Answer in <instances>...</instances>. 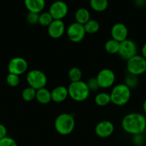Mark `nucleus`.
<instances>
[{
	"label": "nucleus",
	"mask_w": 146,
	"mask_h": 146,
	"mask_svg": "<svg viewBox=\"0 0 146 146\" xmlns=\"http://www.w3.org/2000/svg\"><path fill=\"white\" fill-rule=\"evenodd\" d=\"M121 126L125 132L132 135L143 134L146 130V118L139 113H130L123 117Z\"/></svg>",
	"instance_id": "1"
},
{
	"label": "nucleus",
	"mask_w": 146,
	"mask_h": 146,
	"mask_svg": "<svg viewBox=\"0 0 146 146\" xmlns=\"http://www.w3.org/2000/svg\"><path fill=\"white\" fill-rule=\"evenodd\" d=\"M54 126L56 131L60 135H70L75 128V120L72 114L63 113L55 118Z\"/></svg>",
	"instance_id": "2"
},
{
	"label": "nucleus",
	"mask_w": 146,
	"mask_h": 146,
	"mask_svg": "<svg viewBox=\"0 0 146 146\" xmlns=\"http://www.w3.org/2000/svg\"><path fill=\"white\" fill-rule=\"evenodd\" d=\"M111 103L117 106L126 105L131 98V90L124 84H116L110 94Z\"/></svg>",
	"instance_id": "3"
},
{
	"label": "nucleus",
	"mask_w": 146,
	"mask_h": 146,
	"mask_svg": "<svg viewBox=\"0 0 146 146\" xmlns=\"http://www.w3.org/2000/svg\"><path fill=\"white\" fill-rule=\"evenodd\" d=\"M69 97L77 102L86 101L90 96V91L86 82L83 81L71 82L67 87Z\"/></svg>",
	"instance_id": "4"
},
{
	"label": "nucleus",
	"mask_w": 146,
	"mask_h": 146,
	"mask_svg": "<svg viewBox=\"0 0 146 146\" xmlns=\"http://www.w3.org/2000/svg\"><path fill=\"white\" fill-rule=\"evenodd\" d=\"M29 86L35 90L45 88L47 84V78L44 72L38 69H33L28 71L26 76Z\"/></svg>",
	"instance_id": "5"
},
{
	"label": "nucleus",
	"mask_w": 146,
	"mask_h": 146,
	"mask_svg": "<svg viewBox=\"0 0 146 146\" xmlns=\"http://www.w3.org/2000/svg\"><path fill=\"white\" fill-rule=\"evenodd\" d=\"M128 74L139 76L146 72V59L141 55L134 56L127 61L126 64Z\"/></svg>",
	"instance_id": "6"
},
{
	"label": "nucleus",
	"mask_w": 146,
	"mask_h": 146,
	"mask_svg": "<svg viewBox=\"0 0 146 146\" xmlns=\"http://www.w3.org/2000/svg\"><path fill=\"white\" fill-rule=\"evenodd\" d=\"M137 46L133 40L127 38L120 43V48L117 54L122 59L127 61L134 56L137 55Z\"/></svg>",
	"instance_id": "7"
},
{
	"label": "nucleus",
	"mask_w": 146,
	"mask_h": 146,
	"mask_svg": "<svg viewBox=\"0 0 146 146\" xmlns=\"http://www.w3.org/2000/svg\"><path fill=\"white\" fill-rule=\"evenodd\" d=\"M67 36L70 41L73 43H79L82 41L86 35L84 25L77 22L70 24L66 30Z\"/></svg>",
	"instance_id": "8"
},
{
	"label": "nucleus",
	"mask_w": 146,
	"mask_h": 146,
	"mask_svg": "<svg viewBox=\"0 0 146 146\" xmlns=\"http://www.w3.org/2000/svg\"><path fill=\"white\" fill-rule=\"evenodd\" d=\"M96 78L100 88H109L113 86L115 82V74L110 68H102L99 71Z\"/></svg>",
	"instance_id": "9"
},
{
	"label": "nucleus",
	"mask_w": 146,
	"mask_h": 146,
	"mask_svg": "<svg viewBox=\"0 0 146 146\" xmlns=\"http://www.w3.org/2000/svg\"><path fill=\"white\" fill-rule=\"evenodd\" d=\"M7 68L9 74L20 76L27 72L28 69V63L22 57L15 56L9 61Z\"/></svg>",
	"instance_id": "10"
},
{
	"label": "nucleus",
	"mask_w": 146,
	"mask_h": 146,
	"mask_svg": "<svg viewBox=\"0 0 146 146\" xmlns=\"http://www.w3.org/2000/svg\"><path fill=\"white\" fill-rule=\"evenodd\" d=\"M68 10L67 3L62 0H57L52 3L49 9V12L54 19L62 20L68 14Z\"/></svg>",
	"instance_id": "11"
},
{
	"label": "nucleus",
	"mask_w": 146,
	"mask_h": 146,
	"mask_svg": "<svg viewBox=\"0 0 146 146\" xmlns=\"http://www.w3.org/2000/svg\"><path fill=\"white\" fill-rule=\"evenodd\" d=\"M115 126L111 121H102L96 125L94 133L99 138H106L112 135L114 133Z\"/></svg>",
	"instance_id": "12"
},
{
	"label": "nucleus",
	"mask_w": 146,
	"mask_h": 146,
	"mask_svg": "<svg viewBox=\"0 0 146 146\" xmlns=\"http://www.w3.org/2000/svg\"><path fill=\"white\" fill-rule=\"evenodd\" d=\"M65 32V24L62 20L54 19L47 27V34L51 38H59Z\"/></svg>",
	"instance_id": "13"
},
{
	"label": "nucleus",
	"mask_w": 146,
	"mask_h": 146,
	"mask_svg": "<svg viewBox=\"0 0 146 146\" xmlns=\"http://www.w3.org/2000/svg\"><path fill=\"white\" fill-rule=\"evenodd\" d=\"M110 34L113 39L116 40L118 42H122L127 39L128 35V29L125 24L121 22L115 23L112 27Z\"/></svg>",
	"instance_id": "14"
},
{
	"label": "nucleus",
	"mask_w": 146,
	"mask_h": 146,
	"mask_svg": "<svg viewBox=\"0 0 146 146\" xmlns=\"http://www.w3.org/2000/svg\"><path fill=\"white\" fill-rule=\"evenodd\" d=\"M52 101L54 103H62L69 97L68 89L64 86H58L51 91Z\"/></svg>",
	"instance_id": "15"
},
{
	"label": "nucleus",
	"mask_w": 146,
	"mask_h": 146,
	"mask_svg": "<svg viewBox=\"0 0 146 146\" xmlns=\"http://www.w3.org/2000/svg\"><path fill=\"white\" fill-rule=\"evenodd\" d=\"M26 8L30 12L41 13L45 7V0H24Z\"/></svg>",
	"instance_id": "16"
},
{
	"label": "nucleus",
	"mask_w": 146,
	"mask_h": 146,
	"mask_svg": "<svg viewBox=\"0 0 146 146\" xmlns=\"http://www.w3.org/2000/svg\"><path fill=\"white\" fill-rule=\"evenodd\" d=\"M37 102L42 105L50 104L52 101L51 91L46 88H42L37 90L36 92V98Z\"/></svg>",
	"instance_id": "17"
},
{
	"label": "nucleus",
	"mask_w": 146,
	"mask_h": 146,
	"mask_svg": "<svg viewBox=\"0 0 146 146\" xmlns=\"http://www.w3.org/2000/svg\"><path fill=\"white\" fill-rule=\"evenodd\" d=\"M74 18H75L76 22L84 25L90 19V13L87 9L81 7L75 11Z\"/></svg>",
	"instance_id": "18"
},
{
	"label": "nucleus",
	"mask_w": 146,
	"mask_h": 146,
	"mask_svg": "<svg viewBox=\"0 0 146 146\" xmlns=\"http://www.w3.org/2000/svg\"><path fill=\"white\" fill-rule=\"evenodd\" d=\"M94 102L98 106H106L111 103L110 94L105 92L98 93L94 97Z\"/></svg>",
	"instance_id": "19"
},
{
	"label": "nucleus",
	"mask_w": 146,
	"mask_h": 146,
	"mask_svg": "<svg viewBox=\"0 0 146 146\" xmlns=\"http://www.w3.org/2000/svg\"><path fill=\"white\" fill-rule=\"evenodd\" d=\"M120 48V42L116 40L109 39L104 44V50L110 54H115L118 53Z\"/></svg>",
	"instance_id": "20"
},
{
	"label": "nucleus",
	"mask_w": 146,
	"mask_h": 146,
	"mask_svg": "<svg viewBox=\"0 0 146 146\" xmlns=\"http://www.w3.org/2000/svg\"><path fill=\"white\" fill-rule=\"evenodd\" d=\"M84 27L86 34H94L99 31L100 26L97 20L90 19L85 24H84Z\"/></svg>",
	"instance_id": "21"
},
{
	"label": "nucleus",
	"mask_w": 146,
	"mask_h": 146,
	"mask_svg": "<svg viewBox=\"0 0 146 146\" xmlns=\"http://www.w3.org/2000/svg\"><path fill=\"white\" fill-rule=\"evenodd\" d=\"M90 5L96 11H103L108 7V0H90Z\"/></svg>",
	"instance_id": "22"
},
{
	"label": "nucleus",
	"mask_w": 146,
	"mask_h": 146,
	"mask_svg": "<svg viewBox=\"0 0 146 146\" xmlns=\"http://www.w3.org/2000/svg\"><path fill=\"white\" fill-rule=\"evenodd\" d=\"M123 84H125L130 90L134 89V88H137L139 84L138 76L133 75V74H127L125 77Z\"/></svg>",
	"instance_id": "23"
},
{
	"label": "nucleus",
	"mask_w": 146,
	"mask_h": 146,
	"mask_svg": "<svg viewBox=\"0 0 146 146\" xmlns=\"http://www.w3.org/2000/svg\"><path fill=\"white\" fill-rule=\"evenodd\" d=\"M36 92L37 90L29 86L24 88L21 92V98L24 101L27 102H31L36 98Z\"/></svg>",
	"instance_id": "24"
},
{
	"label": "nucleus",
	"mask_w": 146,
	"mask_h": 146,
	"mask_svg": "<svg viewBox=\"0 0 146 146\" xmlns=\"http://www.w3.org/2000/svg\"><path fill=\"white\" fill-rule=\"evenodd\" d=\"M68 78L71 82L81 81L82 77V73L81 69L78 67H72L68 71Z\"/></svg>",
	"instance_id": "25"
},
{
	"label": "nucleus",
	"mask_w": 146,
	"mask_h": 146,
	"mask_svg": "<svg viewBox=\"0 0 146 146\" xmlns=\"http://www.w3.org/2000/svg\"><path fill=\"white\" fill-rule=\"evenodd\" d=\"M54 20L49 11H43L40 13L39 16V24L43 27H48L52 21Z\"/></svg>",
	"instance_id": "26"
},
{
	"label": "nucleus",
	"mask_w": 146,
	"mask_h": 146,
	"mask_svg": "<svg viewBox=\"0 0 146 146\" xmlns=\"http://www.w3.org/2000/svg\"><path fill=\"white\" fill-rule=\"evenodd\" d=\"M7 83L9 86L11 87H17L18 86L20 83L19 76L16 75L14 74H9L7 76Z\"/></svg>",
	"instance_id": "27"
},
{
	"label": "nucleus",
	"mask_w": 146,
	"mask_h": 146,
	"mask_svg": "<svg viewBox=\"0 0 146 146\" xmlns=\"http://www.w3.org/2000/svg\"><path fill=\"white\" fill-rule=\"evenodd\" d=\"M39 16H40L39 13L29 11L27 15V22L31 25H35V24H39Z\"/></svg>",
	"instance_id": "28"
},
{
	"label": "nucleus",
	"mask_w": 146,
	"mask_h": 146,
	"mask_svg": "<svg viewBox=\"0 0 146 146\" xmlns=\"http://www.w3.org/2000/svg\"><path fill=\"white\" fill-rule=\"evenodd\" d=\"M87 86H88L89 89L90 91H95L100 88L99 86L98 82H97V80L96 78V77H92L88 79V81L86 82Z\"/></svg>",
	"instance_id": "29"
},
{
	"label": "nucleus",
	"mask_w": 146,
	"mask_h": 146,
	"mask_svg": "<svg viewBox=\"0 0 146 146\" xmlns=\"http://www.w3.org/2000/svg\"><path fill=\"white\" fill-rule=\"evenodd\" d=\"M0 146H17V143L14 139L9 136L0 140Z\"/></svg>",
	"instance_id": "30"
},
{
	"label": "nucleus",
	"mask_w": 146,
	"mask_h": 146,
	"mask_svg": "<svg viewBox=\"0 0 146 146\" xmlns=\"http://www.w3.org/2000/svg\"><path fill=\"white\" fill-rule=\"evenodd\" d=\"M133 142L134 145L136 146H140L144 143V136L143 134H138V135H133Z\"/></svg>",
	"instance_id": "31"
},
{
	"label": "nucleus",
	"mask_w": 146,
	"mask_h": 146,
	"mask_svg": "<svg viewBox=\"0 0 146 146\" xmlns=\"http://www.w3.org/2000/svg\"><path fill=\"white\" fill-rule=\"evenodd\" d=\"M7 130L5 125L0 123V140L7 136Z\"/></svg>",
	"instance_id": "32"
},
{
	"label": "nucleus",
	"mask_w": 146,
	"mask_h": 146,
	"mask_svg": "<svg viewBox=\"0 0 146 146\" xmlns=\"http://www.w3.org/2000/svg\"><path fill=\"white\" fill-rule=\"evenodd\" d=\"M134 3L137 7H143L145 5L146 0H134Z\"/></svg>",
	"instance_id": "33"
},
{
	"label": "nucleus",
	"mask_w": 146,
	"mask_h": 146,
	"mask_svg": "<svg viewBox=\"0 0 146 146\" xmlns=\"http://www.w3.org/2000/svg\"><path fill=\"white\" fill-rule=\"evenodd\" d=\"M141 56L146 59V42L143 45L141 48Z\"/></svg>",
	"instance_id": "34"
},
{
	"label": "nucleus",
	"mask_w": 146,
	"mask_h": 146,
	"mask_svg": "<svg viewBox=\"0 0 146 146\" xmlns=\"http://www.w3.org/2000/svg\"><path fill=\"white\" fill-rule=\"evenodd\" d=\"M143 111H144L145 113L146 114V99L145 100V101H144V102H143Z\"/></svg>",
	"instance_id": "35"
}]
</instances>
